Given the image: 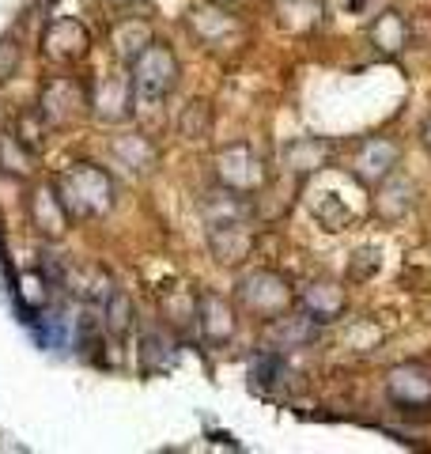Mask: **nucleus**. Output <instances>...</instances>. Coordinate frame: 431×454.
<instances>
[{
    "instance_id": "a211bd4d",
    "label": "nucleus",
    "mask_w": 431,
    "mask_h": 454,
    "mask_svg": "<svg viewBox=\"0 0 431 454\" xmlns=\"http://www.w3.org/2000/svg\"><path fill=\"white\" fill-rule=\"evenodd\" d=\"M31 223L38 227L42 235H50V239H61V235L68 231L72 212L65 208V201H61V193H57V186H42V190H35V197H31Z\"/></svg>"
},
{
    "instance_id": "5701e85b",
    "label": "nucleus",
    "mask_w": 431,
    "mask_h": 454,
    "mask_svg": "<svg viewBox=\"0 0 431 454\" xmlns=\"http://www.w3.org/2000/svg\"><path fill=\"white\" fill-rule=\"evenodd\" d=\"M175 337H170L167 330H148L140 333V372L148 375H160L167 372L170 364H175Z\"/></svg>"
},
{
    "instance_id": "473e14b6",
    "label": "nucleus",
    "mask_w": 431,
    "mask_h": 454,
    "mask_svg": "<svg viewBox=\"0 0 431 454\" xmlns=\"http://www.w3.org/2000/svg\"><path fill=\"white\" fill-rule=\"evenodd\" d=\"M359 4H364V0H349V12H356Z\"/></svg>"
},
{
    "instance_id": "6e6552de",
    "label": "nucleus",
    "mask_w": 431,
    "mask_h": 454,
    "mask_svg": "<svg viewBox=\"0 0 431 454\" xmlns=\"http://www.w3.org/2000/svg\"><path fill=\"white\" fill-rule=\"evenodd\" d=\"M386 397L401 413H431V372L424 364H401L386 379Z\"/></svg>"
},
{
    "instance_id": "1a4fd4ad",
    "label": "nucleus",
    "mask_w": 431,
    "mask_h": 454,
    "mask_svg": "<svg viewBox=\"0 0 431 454\" xmlns=\"http://www.w3.org/2000/svg\"><path fill=\"white\" fill-rule=\"evenodd\" d=\"M137 110V91L129 76H98L91 83V118L103 125H121L133 118Z\"/></svg>"
},
{
    "instance_id": "2eb2a0df",
    "label": "nucleus",
    "mask_w": 431,
    "mask_h": 454,
    "mask_svg": "<svg viewBox=\"0 0 431 454\" xmlns=\"http://www.w3.org/2000/svg\"><path fill=\"white\" fill-rule=\"evenodd\" d=\"M329 155H333V145H329V140L299 137V140H292V145H284V170L295 182H303L307 175H314V170H322L329 163Z\"/></svg>"
},
{
    "instance_id": "6ab92c4d",
    "label": "nucleus",
    "mask_w": 431,
    "mask_h": 454,
    "mask_svg": "<svg viewBox=\"0 0 431 454\" xmlns=\"http://www.w3.org/2000/svg\"><path fill=\"white\" fill-rule=\"evenodd\" d=\"M367 38H371V46H375L382 57H401L412 46V23L401 16V12L390 8V12H382V16L371 23Z\"/></svg>"
},
{
    "instance_id": "f8f14e48",
    "label": "nucleus",
    "mask_w": 431,
    "mask_h": 454,
    "mask_svg": "<svg viewBox=\"0 0 431 454\" xmlns=\"http://www.w3.org/2000/svg\"><path fill=\"white\" fill-rule=\"evenodd\" d=\"M254 231L250 220H231V223H208V250L220 265H242L254 254Z\"/></svg>"
},
{
    "instance_id": "f3484780",
    "label": "nucleus",
    "mask_w": 431,
    "mask_h": 454,
    "mask_svg": "<svg viewBox=\"0 0 431 454\" xmlns=\"http://www.w3.org/2000/svg\"><path fill=\"white\" fill-rule=\"evenodd\" d=\"M269 340L272 348H303V345H314L318 340V322H314L303 307L299 310H284L280 318L269 322Z\"/></svg>"
},
{
    "instance_id": "20e7f679",
    "label": "nucleus",
    "mask_w": 431,
    "mask_h": 454,
    "mask_svg": "<svg viewBox=\"0 0 431 454\" xmlns=\"http://www.w3.org/2000/svg\"><path fill=\"white\" fill-rule=\"evenodd\" d=\"M190 35L197 46H205L208 53H231L239 50L242 42H247V20L239 16V12L223 8V4H200L190 12Z\"/></svg>"
},
{
    "instance_id": "c85d7f7f",
    "label": "nucleus",
    "mask_w": 431,
    "mask_h": 454,
    "mask_svg": "<svg viewBox=\"0 0 431 454\" xmlns=\"http://www.w3.org/2000/svg\"><path fill=\"white\" fill-rule=\"evenodd\" d=\"M382 269V250L379 247H359L349 262V280H371Z\"/></svg>"
},
{
    "instance_id": "0eeeda50",
    "label": "nucleus",
    "mask_w": 431,
    "mask_h": 454,
    "mask_svg": "<svg viewBox=\"0 0 431 454\" xmlns=\"http://www.w3.org/2000/svg\"><path fill=\"white\" fill-rule=\"evenodd\" d=\"M401 163V145L394 137H364L349 155V175L367 190H379L386 178H394Z\"/></svg>"
},
{
    "instance_id": "9d476101",
    "label": "nucleus",
    "mask_w": 431,
    "mask_h": 454,
    "mask_svg": "<svg viewBox=\"0 0 431 454\" xmlns=\"http://www.w3.org/2000/svg\"><path fill=\"white\" fill-rule=\"evenodd\" d=\"M91 31L83 27L80 20H53L46 27V35H42V53L50 57V61H61V65H80L83 57L91 53Z\"/></svg>"
},
{
    "instance_id": "39448f33",
    "label": "nucleus",
    "mask_w": 431,
    "mask_h": 454,
    "mask_svg": "<svg viewBox=\"0 0 431 454\" xmlns=\"http://www.w3.org/2000/svg\"><path fill=\"white\" fill-rule=\"evenodd\" d=\"M42 118L53 129H72V125L91 118V83L76 76H57L42 88Z\"/></svg>"
},
{
    "instance_id": "423d86ee",
    "label": "nucleus",
    "mask_w": 431,
    "mask_h": 454,
    "mask_svg": "<svg viewBox=\"0 0 431 454\" xmlns=\"http://www.w3.org/2000/svg\"><path fill=\"white\" fill-rule=\"evenodd\" d=\"M235 295H239V303L247 307L257 322L280 318L284 310H292V303H295L292 284H287L280 273H272V269H257V273L242 277Z\"/></svg>"
},
{
    "instance_id": "393cba45",
    "label": "nucleus",
    "mask_w": 431,
    "mask_h": 454,
    "mask_svg": "<svg viewBox=\"0 0 431 454\" xmlns=\"http://www.w3.org/2000/svg\"><path fill=\"white\" fill-rule=\"evenodd\" d=\"M250 379H254V387H262V390L280 387V382L287 379V356L280 348L277 352H257V356L250 360Z\"/></svg>"
},
{
    "instance_id": "4468645a",
    "label": "nucleus",
    "mask_w": 431,
    "mask_h": 454,
    "mask_svg": "<svg viewBox=\"0 0 431 454\" xmlns=\"http://www.w3.org/2000/svg\"><path fill=\"white\" fill-rule=\"evenodd\" d=\"M110 160L125 167L129 175H152L160 167V148L144 133H118L110 137Z\"/></svg>"
},
{
    "instance_id": "c756f323",
    "label": "nucleus",
    "mask_w": 431,
    "mask_h": 454,
    "mask_svg": "<svg viewBox=\"0 0 431 454\" xmlns=\"http://www.w3.org/2000/svg\"><path fill=\"white\" fill-rule=\"evenodd\" d=\"M16 65H20V46L16 42H0V83L12 80Z\"/></svg>"
},
{
    "instance_id": "bb28decb",
    "label": "nucleus",
    "mask_w": 431,
    "mask_h": 454,
    "mask_svg": "<svg viewBox=\"0 0 431 454\" xmlns=\"http://www.w3.org/2000/svg\"><path fill=\"white\" fill-rule=\"evenodd\" d=\"M103 315H106L103 325H106L110 337H125L129 330H133V303H129L121 292H114L110 300L103 303Z\"/></svg>"
},
{
    "instance_id": "4be33fe9",
    "label": "nucleus",
    "mask_w": 431,
    "mask_h": 454,
    "mask_svg": "<svg viewBox=\"0 0 431 454\" xmlns=\"http://www.w3.org/2000/svg\"><path fill=\"white\" fill-rule=\"evenodd\" d=\"M412 205H416V186L405 178H386L375 190V208L382 220H401L405 212H412Z\"/></svg>"
},
{
    "instance_id": "b1692460",
    "label": "nucleus",
    "mask_w": 431,
    "mask_h": 454,
    "mask_svg": "<svg viewBox=\"0 0 431 454\" xmlns=\"http://www.w3.org/2000/svg\"><path fill=\"white\" fill-rule=\"evenodd\" d=\"M178 133H182V140H190V145L212 137V103H208V98H193V103L182 110Z\"/></svg>"
},
{
    "instance_id": "412c9836",
    "label": "nucleus",
    "mask_w": 431,
    "mask_h": 454,
    "mask_svg": "<svg viewBox=\"0 0 431 454\" xmlns=\"http://www.w3.org/2000/svg\"><path fill=\"white\" fill-rule=\"evenodd\" d=\"M68 284H72V292L80 295L88 307H103L106 300L118 288H114V277L106 273L103 265H88V269H72L68 273Z\"/></svg>"
},
{
    "instance_id": "f257e3e1",
    "label": "nucleus",
    "mask_w": 431,
    "mask_h": 454,
    "mask_svg": "<svg viewBox=\"0 0 431 454\" xmlns=\"http://www.w3.org/2000/svg\"><path fill=\"white\" fill-rule=\"evenodd\" d=\"M53 186L72 212V220H98L114 208V178L95 163H72L57 175Z\"/></svg>"
},
{
    "instance_id": "a878e982",
    "label": "nucleus",
    "mask_w": 431,
    "mask_h": 454,
    "mask_svg": "<svg viewBox=\"0 0 431 454\" xmlns=\"http://www.w3.org/2000/svg\"><path fill=\"white\" fill-rule=\"evenodd\" d=\"M314 220H318L325 231H344V227L352 223V208L341 201L337 193H322V197H314Z\"/></svg>"
},
{
    "instance_id": "7c9ffc66",
    "label": "nucleus",
    "mask_w": 431,
    "mask_h": 454,
    "mask_svg": "<svg viewBox=\"0 0 431 454\" xmlns=\"http://www.w3.org/2000/svg\"><path fill=\"white\" fill-rule=\"evenodd\" d=\"M420 145H424V148H427V155H431V118L420 125Z\"/></svg>"
},
{
    "instance_id": "9b49d317",
    "label": "nucleus",
    "mask_w": 431,
    "mask_h": 454,
    "mask_svg": "<svg viewBox=\"0 0 431 454\" xmlns=\"http://www.w3.org/2000/svg\"><path fill=\"white\" fill-rule=\"evenodd\" d=\"M193 330H197V337L205 340V345H212V348L227 345V340L235 337V330H239L231 303H227L223 295H216V292L197 295V322H193Z\"/></svg>"
},
{
    "instance_id": "dca6fc26",
    "label": "nucleus",
    "mask_w": 431,
    "mask_h": 454,
    "mask_svg": "<svg viewBox=\"0 0 431 454\" xmlns=\"http://www.w3.org/2000/svg\"><path fill=\"white\" fill-rule=\"evenodd\" d=\"M299 307H303L318 325H325V322H337L344 315L349 300H344L341 284H333V280H310L307 288L299 292Z\"/></svg>"
},
{
    "instance_id": "f03ea898",
    "label": "nucleus",
    "mask_w": 431,
    "mask_h": 454,
    "mask_svg": "<svg viewBox=\"0 0 431 454\" xmlns=\"http://www.w3.org/2000/svg\"><path fill=\"white\" fill-rule=\"evenodd\" d=\"M182 65L170 46L163 42H152L133 65H129V80H133L137 103H163V98L178 88Z\"/></svg>"
},
{
    "instance_id": "aec40b11",
    "label": "nucleus",
    "mask_w": 431,
    "mask_h": 454,
    "mask_svg": "<svg viewBox=\"0 0 431 454\" xmlns=\"http://www.w3.org/2000/svg\"><path fill=\"white\" fill-rule=\"evenodd\" d=\"M152 42H155L152 23L140 20V16H125V20H118L110 27V46H114V53H118V61H125V65H133Z\"/></svg>"
},
{
    "instance_id": "2f4dec72",
    "label": "nucleus",
    "mask_w": 431,
    "mask_h": 454,
    "mask_svg": "<svg viewBox=\"0 0 431 454\" xmlns=\"http://www.w3.org/2000/svg\"><path fill=\"white\" fill-rule=\"evenodd\" d=\"M114 4H121V8H137V4H148V0H114Z\"/></svg>"
},
{
    "instance_id": "7ed1b4c3",
    "label": "nucleus",
    "mask_w": 431,
    "mask_h": 454,
    "mask_svg": "<svg viewBox=\"0 0 431 454\" xmlns=\"http://www.w3.org/2000/svg\"><path fill=\"white\" fill-rule=\"evenodd\" d=\"M216 170V186L242 193V197H257L269 186V163L262 152H254L250 145H231V148H220L212 160Z\"/></svg>"
},
{
    "instance_id": "cd10ccee",
    "label": "nucleus",
    "mask_w": 431,
    "mask_h": 454,
    "mask_svg": "<svg viewBox=\"0 0 431 454\" xmlns=\"http://www.w3.org/2000/svg\"><path fill=\"white\" fill-rule=\"evenodd\" d=\"M163 322L175 330H190L197 322V295L193 292H175V300H163Z\"/></svg>"
},
{
    "instance_id": "ddd939ff",
    "label": "nucleus",
    "mask_w": 431,
    "mask_h": 454,
    "mask_svg": "<svg viewBox=\"0 0 431 454\" xmlns=\"http://www.w3.org/2000/svg\"><path fill=\"white\" fill-rule=\"evenodd\" d=\"M325 0H277L272 4V20L287 35H314L325 27Z\"/></svg>"
}]
</instances>
